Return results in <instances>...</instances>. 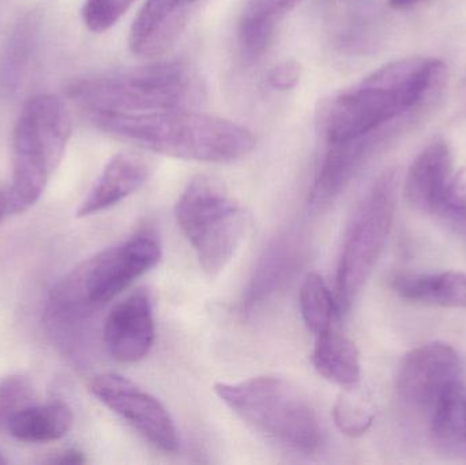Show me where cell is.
Returning a JSON list of instances; mask_svg holds the SVG:
<instances>
[{
	"mask_svg": "<svg viewBox=\"0 0 466 465\" xmlns=\"http://www.w3.org/2000/svg\"><path fill=\"white\" fill-rule=\"evenodd\" d=\"M445 65L430 57L394 60L320 106L319 125L328 144L350 141L385 127L431 97Z\"/></svg>",
	"mask_w": 466,
	"mask_h": 465,
	"instance_id": "6da1fadb",
	"label": "cell"
},
{
	"mask_svg": "<svg viewBox=\"0 0 466 465\" xmlns=\"http://www.w3.org/2000/svg\"><path fill=\"white\" fill-rule=\"evenodd\" d=\"M89 119L109 136L180 160L231 163L246 157L257 144L248 128L187 109L89 114Z\"/></svg>",
	"mask_w": 466,
	"mask_h": 465,
	"instance_id": "7a4b0ae2",
	"label": "cell"
},
{
	"mask_svg": "<svg viewBox=\"0 0 466 465\" xmlns=\"http://www.w3.org/2000/svg\"><path fill=\"white\" fill-rule=\"evenodd\" d=\"M67 96L89 114H142L187 109L199 103L198 76L180 60H163L128 70L76 79Z\"/></svg>",
	"mask_w": 466,
	"mask_h": 465,
	"instance_id": "3957f363",
	"label": "cell"
},
{
	"mask_svg": "<svg viewBox=\"0 0 466 465\" xmlns=\"http://www.w3.org/2000/svg\"><path fill=\"white\" fill-rule=\"evenodd\" d=\"M71 136V116L62 98L40 95L22 106L11 141L13 183L8 210H29L43 196L48 180L65 156Z\"/></svg>",
	"mask_w": 466,
	"mask_h": 465,
	"instance_id": "277c9868",
	"label": "cell"
},
{
	"mask_svg": "<svg viewBox=\"0 0 466 465\" xmlns=\"http://www.w3.org/2000/svg\"><path fill=\"white\" fill-rule=\"evenodd\" d=\"M216 395L254 430L289 450L309 453L319 447L320 425L311 401L292 382L262 376L218 382Z\"/></svg>",
	"mask_w": 466,
	"mask_h": 465,
	"instance_id": "5b68a950",
	"label": "cell"
},
{
	"mask_svg": "<svg viewBox=\"0 0 466 465\" xmlns=\"http://www.w3.org/2000/svg\"><path fill=\"white\" fill-rule=\"evenodd\" d=\"M175 216L205 275L218 278L231 264L246 237L243 207L220 183L199 175L177 199Z\"/></svg>",
	"mask_w": 466,
	"mask_h": 465,
	"instance_id": "8992f818",
	"label": "cell"
},
{
	"mask_svg": "<svg viewBox=\"0 0 466 465\" xmlns=\"http://www.w3.org/2000/svg\"><path fill=\"white\" fill-rule=\"evenodd\" d=\"M399 174L380 175L353 215L345 235L336 276L337 308L347 314L371 276L388 242L397 207Z\"/></svg>",
	"mask_w": 466,
	"mask_h": 465,
	"instance_id": "52a82bcc",
	"label": "cell"
},
{
	"mask_svg": "<svg viewBox=\"0 0 466 465\" xmlns=\"http://www.w3.org/2000/svg\"><path fill=\"white\" fill-rule=\"evenodd\" d=\"M90 392L156 450L164 453L179 450V434L168 409L130 379L119 374H101L93 379Z\"/></svg>",
	"mask_w": 466,
	"mask_h": 465,
	"instance_id": "ba28073f",
	"label": "cell"
},
{
	"mask_svg": "<svg viewBox=\"0 0 466 465\" xmlns=\"http://www.w3.org/2000/svg\"><path fill=\"white\" fill-rule=\"evenodd\" d=\"M161 257L157 238L144 232L93 258L76 278L90 305H106L155 268Z\"/></svg>",
	"mask_w": 466,
	"mask_h": 465,
	"instance_id": "9c48e42d",
	"label": "cell"
},
{
	"mask_svg": "<svg viewBox=\"0 0 466 465\" xmlns=\"http://www.w3.org/2000/svg\"><path fill=\"white\" fill-rule=\"evenodd\" d=\"M459 379V352L451 344L432 341L405 355L397 374V393L407 406L431 409L446 388Z\"/></svg>",
	"mask_w": 466,
	"mask_h": 465,
	"instance_id": "30bf717a",
	"label": "cell"
},
{
	"mask_svg": "<svg viewBox=\"0 0 466 465\" xmlns=\"http://www.w3.org/2000/svg\"><path fill=\"white\" fill-rule=\"evenodd\" d=\"M104 344L117 362L137 363L149 355L156 339L155 314L147 292H134L117 303L104 324Z\"/></svg>",
	"mask_w": 466,
	"mask_h": 465,
	"instance_id": "8fae6325",
	"label": "cell"
},
{
	"mask_svg": "<svg viewBox=\"0 0 466 465\" xmlns=\"http://www.w3.org/2000/svg\"><path fill=\"white\" fill-rule=\"evenodd\" d=\"M453 175V156L448 142L435 139L421 150L408 169L405 201L412 209L434 216L451 197Z\"/></svg>",
	"mask_w": 466,
	"mask_h": 465,
	"instance_id": "7c38bea8",
	"label": "cell"
},
{
	"mask_svg": "<svg viewBox=\"0 0 466 465\" xmlns=\"http://www.w3.org/2000/svg\"><path fill=\"white\" fill-rule=\"evenodd\" d=\"M383 133L385 130L380 128L360 138L328 144L309 193L311 205L322 207L330 204L380 145Z\"/></svg>",
	"mask_w": 466,
	"mask_h": 465,
	"instance_id": "4fadbf2b",
	"label": "cell"
},
{
	"mask_svg": "<svg viewBox=\"0 0 466 465\" xmlns=\"http://www.w3.org/2000/svg\"><path fill=\"white\" fill-rule=\"evenodd\" d=\"M199 0H147L131 25L128 46L139 56L163 54L179 35L188 8Z\"/></svg>",
	"mask_w": 466,
	"mask_h": 465,
	"instance_id": "5bb4252c",
	"label": "cell"
},
{
	"mask_svg": "<svg viewBox=\"0 0 466 465\" xmlns=\"http://www.w3.org/2000/svg\"><path fill=\"white\" fill-rule=\"evenodd\" d=\"M152 175V164L144 156L120 153L104 167L95 186L82 201L76 216L87 217L109 209L133 196Z\"/></svg>",
	"mask_w": 466,
	"mask_h": 465,
	"instance_id": "9a60e30c",
	"label": "cell"
},
{
	"mask_svg": "<svg viewBox=\"0 0 466 465\" xmlns=\"http://www.w3.org/2000/svg\"><path fill=\"white\" fill-rule=\"evenodd\" d=\"M303 0H248L238 21V41L241 56L257 62L276 37L279 22Z\"/></svg>",
	"mask_w": 466,
	"mask_h": 465,
	"instance_id": "2e32d148",
	"label": "cell"
},
{
	"mask_svg": "<svg viewBox=\"0 0 466 465\" xmlns=\"http://www.w3.org/2000/svg\"><path fill=\"white\" fill-rule=\"evenodd\" d=\"M430 437L438 452L466 461V384L461 379L446 388L432 407Z\"/></svg>",
	"mask_w": 466,
	"mask_h": 465,
	"instance_id": "e0dca14e",
	"label": "cell"
},
{
	"mask_svg": "<svg viewBox=\"0 0 466 465\" xmlns=\"http://www.w3.org/2000/svg\"><path fill=\"white\" fill-rule=\"evenodd\" d=\"M390 287L400 298L449 308H466V273H397Z\"/></svg>",
	"mask_w": 466,
	"mask_h": 465,
	"instance_id": "ac0fdd59",
	"label": "cell"
},
{
	"mask_svg": "<svg viewBox=\"0 0 466 465\" xmlns=\"http://www.w3.org/2000/svg\"><path fill=\"white\" fill-rule=\"evenodd\" d=\"M40 11L33 10L18 19L0 52V96L8 97L18 90L32 60L40 35Z\"/></svg>",
	"mask_w": 466,
	"mask_h": 465,
	"instance_id": "d6986e66",
	"label": "cell"
},
{
	"mask_svg": "<svg viewBox=\"0 0 466 465\" xmlns=\"http://www.w3.org/2000/svg\"><path fill=\"white\" fill-rule=\"evenodd\" d=\"M312 365L315 370L333 384L350 389L358 387L361 377L360 355L356 344L345 335L330 329L315 336Z\"/></svg>",
	"mask_w": 466,
	"mask_h": 465,
	"instance_id": "ffe728a7",
	"label": "cell"
},
{
	"mask_svg": "<svg viewBox=\"0 0 466 465\" xmlns=\"http://www.w3.org/2000/svg\"><path fill=\"white\" fill-rule=\"evenodd\" d=\"M298 258V246L287 238H279L268 245L249 280L243 302L246 310L257 308L274 294L290 278Z\"/></svg>",
	"mask_w": 466,
	"mask_h": 465,
	"instance_id": "44dd1931",
	"label": "cell"
},
{
	"mask_svg": "<svg viewBox=\"0 0 466 465\" xmlns=\"http://www.w3.org/2000/svg\"><path fill=\"white\" fill-rule=\"evenodd\" d=\"M73 425L74 414L67 404H33L13 418L7 430L19 441L51 442L67 436Z\"/></svg>",
	"mask_w": 466,
	"mask_h": 465,
	"instance_id": "7402d4cb",
	"label": "cell"
},
{
	"mask_svg": "<svg viewBox=\"0 0 466 465\" xmlns=\"http://www.w3.org/2000/svg\"><path fill=\"white\" fill-rule=\"evenodd\" d=\"M301 318L315 336L329 332L334 328V319L339 316L336 298L326 286L322 276L309 273L299 292Z\"/></svg>",
	"mask_w": 466,
	"mask_h": 465,
	"instance_id": "603a6c76",
	"label": "cell"
},
{
	"mask_svg": "<svg viewBox=\"0 0 466 465\" xmlns=\"http://www.w3.org/2000/svg\"><path fill=\"white\" fill-rule=\"evenodd\" d=\"M377 406L358 387L345 389L333 407V420L339 431L350 439L364 436L374 425Z\"/></svg>",
	"mask_w": 466,
	"mask_h": 465,
	"instance_id": "cb8c5ba5",
	"label": "cell"
},
{
	"mask_svg": "<svg viewBox=\"0 0 466 465\" xmlns=\"http://www.w3.org/2000/svg\"><path fill=\"white\" fill-rule=\"evenodd\" d=\"M35 404V388L27 377L13 374L0 381V430L19 412Z\"/></svg>",
	"mask_w": 466,
	"mask_h": 465,
	"instance_id": "d4e9b609",
	"label": "cell"
},
{
	"mask_svg": "<svg viewBox=\"0 0 466 465\" xmlns=\"http://www.w3.org/2000/svg\"><path fill=\"white\" fill-rule=\"evenodd\" d=\"M134 2L136 0H86L82 7L85 26L90 32H106L127 13Z\"/></svg>",
	"mask_w": 466,
	"mask_h": 465,
	"instance_id": "484cf974",
	"label": "cell"
},
{
	"mask_svg": "<svg viewBox=\"0 0 466 465\" xmlns=\"http://www.w3.org/2000/svg\"><path fill=\"white\" fill-rule=\"evenodd\" d=\"M301 67L296 60H282L270 68L266 76L268 86L277 92H287L293 89L300 81Z\"/></svg>",
	"mask_w": 466,
	"mask_h": 465,
	"instance_id": "4316f807",
	"label": "cell"
},
{
	"mask_svg": "<svg viewBox=\"0 0 466 465\" xmlns=\"http://www.w3.org/2000/svg\"><path fill=\"white\" fill-rule=\"evenodd\" d=\"M434 217H437L443 226L466 239V204L449 197L441 205L440 209L434 213Z\"/></svg>",
	"mask_w": 466,
	"mask_h": 465,
	"instance_id": "83f0119b",
	"label": "cell"
},
{
	"mask_svg": "<svg viewBox=\"0 0 466 465\" xmlns=\"http://www.w3.org/2000/svg\"><path fill=\"white\" fill-rule=\"evenodd\" d=\"M451 197L456 201L466 204V166L454 172L451 185Z\"/></svg>",
	"mask_w": 466,
	"mask_h": 465,
	"instance_id": "f1b7e54d",
	"label": "cell"
},
{
	"mask_svg": "<svg viewBox=\"0 0 466 465\" xmlns=\"http://www.w3.org/2000/svg\"><path fill=\"white\" fill-rule=\"evenodd\" d=\"M52 463L56 464H84L86 463V458L84 453L78 452V450H67V452L62 453L59 458L52 460Z\"/></svg>",
	"mask_w": 466,
	"mask_h": 465,
	"instance_id": "f546056e",
	"label": "cell"
},
{
	"mask_svg": "<svg viewBox=\"0 0 466 465\" xmlns=\"http://www.w3.org/2000/svg\"><path fill=\"white\" fill-rule=\"evenodd\" d=\"M390 2V5L393 8H397V10H401V8L410 7V5H416V3L423 2V0H389Z\"/></svg>",
	"mask_w": 466,
	"mask_h": 465,
	"instance_id": "4dcf8cb0",
	"label": "cell"
},
{
	"mask_svg": "<svg viewBox=\"0 0 466 465\" xmlns=\"http://www.w3.org/2000/svg\"><path fill=\"white\" fill-rule=\"evenodd\" d=\"M8 210V199L7 196H5V194L0 191V220H2L3 216H5V213Z\"/></svg>",
	"mask_w": 466,
	"mask_h": 465,
	"instance_id": "1f68e13d",
	"label": "cell"
},
{
	"mask_svg": "<svg viewBox=\"0 0 466 465\" xmlns=\"http://www.w3.org/2000/svg\"><path fill=\"white\" fill-rule=\"evenodd\" d=\"M2 464H7V460H5V459L3 458L2 455H0V465H2Z\"/></svg>",
	"mask_w": 466,
	"mask_h": 465,
	"instance_id": "d6a6232c",
	"label": "cell"
}]
</instances>
